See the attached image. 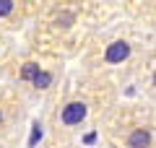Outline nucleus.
<instances>
[{"label":"nucleus","instance_id":"nucleus-1","mask_svg":"<svg viewBox=\"0 0 156 148\" xmlns=\"http://www.w3.org/2000/svg\"><path fill=\"white\" fill-rule=\"evenodd\" d=\"M86 115H89V104H86V101H70V104L62 107L60 122L68 125V127H73V125H81V122L86 120Z\"/></svg>","mask_w":156,"mask_h":148},{"label":"nucleus","instance_id":"nucleus-2","mask_svg":"<svg viewBox=\"0 0 156 148\" xmlns=\"http://www.w3.org/2000/svg\"><path fill=\"white\" fill-rule=\"evenodd\" d=\"M128 55H130V44L122 42V39H117V42H112L109 47H107V52H104V62L117 65V62H122Z\"/></svg>","mask_w":156,"mask_h":148},{"label":"nucleus","instance_id":"nucleus-3","mask_svg":"<svg viewBox=\"0 0 156 148\" xmlns=\"http://www.w3.org/2000/svg\"><path fill=\"white\" fill-rule=\"evenodd\" d=\"M128 148H151V132L146 127H135L128 135Z\"/></svg>","mask_w":156,"mask_h":148},{"label":"nucleus","instance_id":"nucleus-4","mask_svg":"<svg viewBox=\"0 0 156 148\" xmlns=\"http://www.w3.org/2000/svg\"><path fill=\"white\" fill-rule=\"evenodd\" d=\"M31 83H34L37 88H50V83H52V73H50V70H39L37 76H34Z\"/></svg>","mask_w":156,"mask_h":148},{"label":"nucleus","instance_id":"nucleus-5","mask_svg":"<svg viewBox=\"0 0 156 148\" xmlns=\"http://www.w3.org/2000/svg\"><path fill=\"white\" fill-rule=\"evenodd\" d=\"M42 70V65H37V62H26V65L21 68V81H34V76Z\"/></svg>","mask_w":156,"mask_h":148},{"label":"nucleus","instance_id":"nucleus-6","mask_svg":"<svg viewBox=\"0 0 156 148\" xmlns=\"http://www.w3.org/2000/svg\"><path fill=\"white\" fill-rule=\"evenodd\" d=\"M13 8H16V3L13 0H0V18H5L13 13Z\"/></svg>","mask_w":156,"mask_h":148},{"label":"nucleus","instance_id":"nucleus-7","mask_svg":"<svg viewBox=\"0 0 156 148\" xmlns=\"http://www.w3.org/2000/svg\"><path fill=\"white\" fill-rule=\"evenodd\" d=\"M34 130H31V138H29V148H34V146H37V140H39V138H42V125H39V122H34Z\"/></svg>","mask_w":156,"mask_h":148},{"label":"nucleus","instance_id":"nucleus-8","mask_svg":"<svg viewBox=\"0 0 156 148\" xmlns=\"http://www.w3.org/2000/svg\"><path fill=\"white\" fill-rule=\"evenodd\" d=\"M57 21H60L62 26H70V21H73V13H62V16L57 18Z\"/></svg>","mask_w":156,"mask_h":148},{"label":"nucleus","instance_id":"nucleus-9","mask_svg":"<svg viewBox=\"0 0 156 148\" xmlns=\"http://www.w3.org/2000/svg\"><path fill=\"white\" fill-rule=\"evenodd\" d=\"M94 140H96V132H89V135L83 138V143H94Z\"/></svg>","mask_w":156,"mask_h":148},{"label":"nucleus","instance_id":"nucleus-10","mask_svg":"<svg viewBox=\"0 0 156 148\" xmlns=\"http://www.w3.org/2000/svg\"><path fill=\"white\" fill-rule=\"evenodd\" d=\"M3 120H5V115H3V109H0V125H3Z\"/></svg>","mask_w":156,"mask_h":148},{"label":"nucleus","instance_id":"nucleus-11","mask_svg":"<svg viewBox=\"0 0 156 148\" xmlns=\"http://www.w3.org/2000/svg\"><path fill=\"white\" fill-rule=\"evenodd\" d=\"M154 86H156V73H154Z\"/></svg>","mask_w":156,"mask_h":148}]
</instances>
